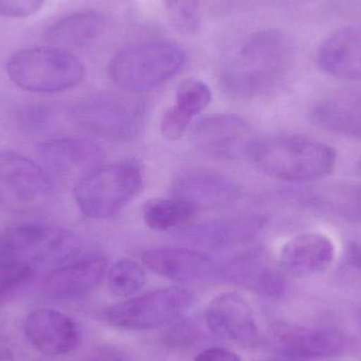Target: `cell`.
I'll return each instance as SVG.
<instances>
[{
  "instance_id": "f1b7e54d",
  "label": "cell",
  "mask_w": 361,
  "mask_h": 361,
  "mask_svg": "<svg viewBox=\"0 0 361 361\" xmlns=\"http://www.w3.org/2000/svg\"><path fill=\"white\" fill-rule=\"evenodd\" d=\"M33 264L25 261H0V302L21 290L33 278Z\"/></svg>"
},
{
  "instance_id": "30bf717a",
  "label": "cell",
  "mask_w": 361,
  "mask_h": 361,
  "mask_svg": "<svg viewBox=\"0 0 361 361\" xmlns=\"http://www.w3.org/2000/svg\"><path fill=\"white\" fill-rule=\"evenodd\" d=\"M269 341L278 353L305 360L337 357L349 352L353 345L351 337L337 329L286 322L271 324Z\"/></svg>"
},
{
  "instance_id": "44dd1931",
  "label": "cell",
  "mask_w": 361,
  "mask_h": 361,
  "mask_svg": "<svg viewBox=\"0 0 361 361\" xmlns=\"http://www.w3.org/2000/svg\"><path fill=\"white\" fill-rule=\"evenodd\" d=\"M142 261L157 275L175 281L201 279L214 269L207 255L191 248H154L144 252Z\"/></svg>"
},
{
  "instance_id": "6da1fadb",
  "label": "cell",
  "mask_w": 361,
  "mask_h": 361,
  "mask_svg": "<svg viewBox=\"0 0 361 361\" xmlns=\"http://www.w3.org/2000/svg\"><path fill=\"white\" fill-rule=\"evenodd\" d=\"M294 48L277 29L255 32L226 57L221 82L227 92L241 99L260 97L275 88L290 71Z\"/></svg>"
},
{
  "instance_id": "9a60e30c",
  "label": "cell",
  "mask_w": 361,
  "mask_h": 361,
  "mask_svg": "<svg viewBox=\"0 0 361 361\" xmlns=\"http://www.w3.org/2000/svg\"><path fill=\"white\" fill-rule=\"evenodd\" d=\"M25 334L38 352L49 356L71 353L80 343L76 322L66 314L48 307L35 310L27 315Z\"/></svg>"
},
{
  "instance_id": "7402d4cb",
  "label": "cell",
  "mask_w": 361,
  "mask_h": 361,
  "mask_svg": "<svg viewBox=\"0 0 361 361\" xmlns=\"http://www.w3.org/2000/svg\"><path fill=\"white\" fill-rule=\"evenodd\" d=\"M310 118L318 128L361 139V89L320 99L312 108Z\"/></svg>"
},
{
  "instance_id": "d4e9b609",
  "label": "cell",
  "mask_w": 361,
  "mask_h": 361,
  "mask_svg": "<svg viewBox=\"0 0 361 361\" xmlns=\"http://www.w3.org/2000/svg\"><path fill=\"white\" fill-rule=\"evenodd\" d=\"M107 282L112 294L129 298L145 286V271L135 261L122 259L108 269Z\"/></svg>"
},
{
  "instance_id": "cb8c5ba5",
  "label": "cell",
  "mask_w": 361,
  "mask_h": 361,
  "mask_svg": "<svg viewBox=\"0 0 361 361\" xmlns=\"http://www.w3.org/2000/svg\"><path fill=\"white\" fill-rule=\"evenodd\" d=\"M197 209L178 197L149 200L144 205V222L152 231H164L182 226L195 218Z\"/></svg>"
},
{
  "instance_id": "f546056e",
  "label": "cell",
  "mask_w": 361,
  "mask_h": 361,
  "mask_svg": "<svg viewBox=\"0 0 361 361\" xmlns=\"http://www.w3.org/2000/svg\"><path fill=\"white\" fill-rule=\"evenodd\" d=\"M44 0H0V16L25 18L40 10Z\"/></svg>"
},
{
  "instance_id": "d590c367",
  "label": "cell",
  "mask_w": 361,
  "mask_h": 361,
  "mask_svg": "<svg viewBox=\"0 0 361 361\" xmlns=\"http://www.w3.org/2000/svg\"><path fill=\"white\" fill-rule=\"evenodd\" d=\"M14 358V350L6 331L0 326V361H11Z\"/></svg>"
},
{
  "instance_id": "74e56055",
  "label": "cell",
  "mask_w": 361,
  "mask_h": 361,
  "mask_svg": "<svg viewBox=\"0 0 361 361\" xmlns=\"http://www.w3.org/2000/svg\"><path fill=\"white\" fill-rule=\"evenodd\" d=\"M357 171L361 173V159L360 162L357 163Z\"/></svg>"
},
{
  "instance_id": "603a6c76",
  "label": "cell",
  "mask_w": 361,
  "mask_h": 361,
  "mask_svg": "<svg viewBox=\"0 0 361 361\" xmlns=\"http://www.w3.org/2000/svg\"><path fill=\"white\" fill-rule=\"evenodd\" d=\"M104 15L95 11H80L66 15L46 32L48 46L69 51L86 48L104 33Z\"/></svg>"
},
{
  "instance_id": "ac0fdd59",
  "label": "cell",
  "mask_w": 361,
  "mask_h": 361,
  "mask_svg": "<svg viewBox=\"0 0 361 361\" xmlns=\"http://www.w3.org/2000/svg\"><path fill=\"white\" fill-rule=\"evenodd\" d=\"M219 273L231 281L269 298H279L286 292L283 274L271 263L262 248H255L235 257L220 267Z\"/></svg>"
},
{
  "instance_id": "8992f818",
  "label": "cell",
  "mask_w": 361,
  "mask_h": 361,
  "mask_svg": "<svg viewBox=\"0 0 361 361\" xmlns=\"http://www.w3.org/2000/svg\"><path fill=\"white\" fill-rule=\"evenodd\" d=\"M70 114L88 133L106 139L129 140L143 127L146 106L137 97L103 91L74 104Z\"/></svg>"
},
{
  "instance_id": "5b68a950",
  "label": "cell",
  "mask_w": 361,
  "mask_h": 361,
  "mask_svg": "<svg viewBox=\"0 0 361 361\" xmlns=\"http://www.w3.org/2000/svg\"><path fill=\"white\" fill-rule=\"evenodd\" d=\"M137 163L99 165L74 186V197L85 216L97 220L114 218L143 187Z\"/></svg>"
},
{
  "instance_id": "1f68e13d",
  "label": "cell",
  "mask_w": 361,
  "mask_h": 361,
  "mask_svg": "<svg viewBox=\"0 0 361 361\" xmlns=\"http://www.w3.org/2000/svg\"><path fill=\"white\" fill-rule=\"evenodd\" d=\"M343 267L350 271L361 275V243L350 242L345 248Z\"/></svg>"
},
{
  "instance_id": "ba28073f",
  "label": "cell",
  "mask_w": 361,
  "mask_h": 361,
  "mask_svg": "<svg viewBox=\"0 0 361 361\" xmlns=\"http://www.w3.org/2000/svg\"><path fill=\"white\" fill-rule=\"evenodd\" d=\"M78 252L74 235L44 223H20L0 233V261L61 263L70 260Z\"/></svg>"
},
{
  "instance_id": "83f0119b",
  "label": "cell",
  "mask_w": 361,
  "mask_h": 361,
  "mask_svg": "<svg viewBox=\"0 0 361 361\" xmlns=\"http://www.w3.org/2000/svg\"><path fill=\"white\" fill-rule=\"evenodd\" d=\"M167 15L176 30L184 34H192L201 23V0H165Z\"/></svg>"
},
{
  "instance_id": "4316f807",
  "label": "cell",
  "mask_w": 361,
  "mask_h": 361,
  "mask_svg": "<svg viewBox=\"0 0 361 361\" xmlns=\"http://www.w3.org/2000/svg\"><path fill=\"white\" fill-rule=\"evenodd\" d=\"M316 201L349 220L361 223V187L331 190L317 195Z\"/></svg>"
},
{
  "instance_id": "7c38bea8",
  "label": "cell",
  "mask_w": 361,
  "mask_h": 361,
  "mask_svg": "<svg viewBox=\"0 0 361 361\" xmlns=\"http://www.w3.org/2000/svg\"><path fill=\"white\" fill-rule=\"evenodd\" d=\"M205 320L212 334L228 343L254 347L260 341L252 307L238 293H222L214 297L206 309Z\"/></svg>"
},
{
  "instance_id": "4fadbf2b",
  "label": "cell",
  "mask_w": 361,
  "mask_h": 361,
  "mask_svg": "<svg viewBox=\"0 0 361 361\" xmlns=\"http://www.w3.org/2000/svg\"><path fill=\"white\" fill-rule=\"evenodd\" d=\"M46 171L53 179L75 186L103 159V150L94 142L80 137H63L42 144Z\"/></svg>"
},
{
  "instance_id": "484cf974",
  "label": "cell",
  "mask_w": 361,
  "mask_h": 361,
  "mask_svg": "<svg viewBox=\"0 0 361 361\" xmlns=\"http://www.w3.org/2000/svg\"><path fill=\"white\" fill-rule=\"evenodd\" d=\"M212 99V92L205 82L199 80H183L178 86L173 109L190 121L206 109Z\"/></svg>"
},
{
  "instance_id": "3957f363",
  "label": "cell",
  "mask_w": 361,
  "mask_h": 361,
  "mask_svg": "<svg viewBox=\"0 0 361 361\" xmlns=\"http://www.w3.org/2000/svg\"><path fill=\"white\" fill-rule=\"evenodd\" d=\"M186 61V53L175 42H141L118 51L110 61L109 74L126 92H145L177 75Z\"/></svg>"
},
{
  "instance_id": "5bb4252c",
  "label": "cell",
  "mask_w": 361,
  "mask_h": 361,
  "mask_svg": "<svg viewBox=\"0 0 361 361\" xmlns=\"http://www.w3.org/2000/svg\"><path fill=\"white\" fill-rule=\"evenodd\" d=\"M173 197L199 209L225 207L241 197V187L231 178L204 169L183 171L171 184Z\"/></svg>"
},
{
  "instance_id": "e0dca14e",
  "label": "cell",
  "mask_w": 361,
  "mask_h": 361,
  "mask_svg": "<svg viewBox=\"0 0 361 361\" xmlns=\"http://www.w3.org/2000/svg\"><path fill=\"white\" fill-rule=\"evenodd\" d=\"M267 224L259 214H241L199 223L183 231L182 237L199 247L224 250L255 239Z\"/></svg>"
},
{
  "instance_id": "52a82bcc",
  "label": "cell",
  "mask_w": 361,
  "mask_h": 361,
  "mask_svg": "<svg viewBox=\"0 0 361 361\" xmlns=\"http://www.w3.org/2000/svg\"><path fill=\"white\" fill-rule=\"evenodd\" d=\"M193 302L195 295L187 288H160L107 307L104 318L114 328L152 330L179 319Z\"/></svg>"
},
{
  "instance_id": "836d02e7",
  "label": "cell",
  "mask_w": 361,
  "mask_h": 361,
  "mask_svg": "<svg viewBox=\"0 0 361 361\" xmlns=\"http://www.w3.org/2000/svg\"><path fill=\"white\" fill-rule=\"evenodd\" d=\"M89 361H131L130 357L122 350L114 347H104L93 354Z\"/></svg>"
},
{
  "instance_id": "8d00e7d4",
  "label": "cell",
  "mask_w": 361,
  "mask_h": 361,
  "mask_svg": "<svg viewBox=\"0 0 361 361\" xmlns=\"http://www.w3.org/2000/svg\"><path fill=\"white\" fill-rule=\"evenodd\" d=\"M263 361H307L305 360H299V358H293V357H286L284 356V358H273V360H267Z\"/></svg>"
},
{
  "instance_id": "e575fe53",
  "label": "cell",
  "mask_w": 361,
  "mask_h": 361,
  "mask_svg": "<svg viewBox=\"0 0 361 361\" xmlns=\"http://www.w3.org/2000/svg\"><path fill=\"white\" fill-rule=\"evenodd\" d=\"M202 6L207 8L212 14L224 15L231 12L239 0H201Z\"/></svg>"
},
{
  "instance_id": "2e32d148",
  "label": "cell",
  "mask_w": 361,
  "mask_h": 361,
  "mask_svg": "<svg viewBox=\"0 0 361 361\" xmlns=\"http://www.w3.org/2000/svg\"><path fill=\"white\" fill-rule=\"evenodd\" d=\"M107 262L97 255L80 257L53 269L44 281V293L53 300L85 298L97 290L105 277Z\"/></svg>"
},
{
  "instance_id": "8fae6325",
  "label": "cell",
  "mask_w": 361,
  "mask_h": 361,
  "mask_svg": "<svg viewBox=\"0 0 361 361\" xmlns=\"http://www.w3.org/2000/svg\"><path fill=\"white\" fill-rule=\"evenodd\" d=\"M257 137L245 120L235 114H214L200 120L191 131V142L204 154L233 160L248 154Z\"/></svg>"
},
{
  "instance_id": "277c9868",
  "label": "cell",
  "mask_w": 361,
  "mask_h": 361,
  "mask_svg": "<svg viewBox=\"0 0 361 361\" xmlns=\"http://www.w3.org/2000/svg\"><path fill=\"white\" fill-rule=\"evenodd\" d=\"M6 73L23 90L56 93L78 86L85 78V66L69 51L37 47L15 53L6 63Z\"/></svg>"
},
{
  "instance_id": "ffe728a7",
  "label": "cell",
  "mask_w": 361,
  "mask_h": 361,
  "mask_svg": "<svg viewBox=\"0 0 361 361\" xmlns=\"http://www.w3.org/2000/svg\"><path fill=\"white\" fill-rule=\"evenodd\" d=\"M335 258L334 243L318 233H301L288 240L280 252L283 271L296 277H312L324 273Z\"/></svg>"
},
{
  "instance_id": "d6986e66",
  "label": "cell",
  "mask_w": 361,
  "mask_h": 361,
  "mask_svg": "<svg viewBox=\"0 0 361 361\" xmlns=\"http://www.w3.org/2000/svg\"><path fill=\"white\" fill-rule=\"evenodd\" d=\"M324 73L343 80H361V25L341 27L329 35L316 54Z\"/></svg>"
},
{
  "instance_id": "d6a6232c",
  "label": "cell",
  "mask_w": 361,
  "mask_h": 361,
  "mask_svg": "<svg viewBox=\"0 0 361 361\" xmlns=\"http://www.w3.org/2000/svg\"><path fill=\"white\" fill-rule=\"evenodd\" d=\"M195 361H241V358L229 350L222 349V348H210L201 352L195 357Z\"/></svg>"
},
{
  "instance_id": "7a4b0ae2",
  "label": "cell",
  "mask_w": 361,
  "mask_h": 361,
  "mask_svg": "<svg viewBox=\"0 0 361 361\" xmlns=\"http://www.w3.org/2000/svg\"><path fill=\"white\" fill-rule=\"evenodd\" d=\"M248 156L273 179L307 183L328 177L336 166V152L326 144L298 135L256 139Z\"/></svg>"
},
{
  "instance_id": "9c48e42d",
  "label": "cell",
  "mask_w": 361,
  "mask_h": 361,
  "mask_svg": "<svg viewBox=\"0 0 361 361\" xmlns=\"http://www.w3.org/2000/svg\"><path fill=\"white\" fill-rule=\"evenodd\" d=\"M52 177L31 159L13 152H0V205L17 214L46 206L54 193Z\"/></svg>"
},
{
  "instance_id": "4dcf8cb0",
  "label": "cell",
  "mask_w": 361,
  "mask_h": 361,
  "mask_svg": "<svg viewBox=\"0 0 361 361\" xmlns=\"http://www.w3.org/2000/svg\"><path fill=\"white\" fill-rule=\"evenodd\" d=\"M189 124L190 121L180 116L179 112L171 107L163 116L162 122H161V133L169 141H177L184 135Z\"/></svg>"
}]
</instances>
